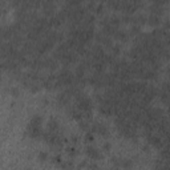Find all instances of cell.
Returning <instances> with one entry per match:
<instances>
[{
	"instance_id": "1",
	"label": "cell",
	"mask_w": 170,
	"mask_h": 170,
	"mask_svg": "<svg viewBox=\"0 0 170 170\" xmlns=\"http://www.w3.org/2000/svg\"><path fill=\"white\" fill-rule=\"evenodd\" d=\"M91 132L92 133H95V134H99V136H108V128L105 126V125H102V124H100V122H97V124H95L92 126V129H91Z\"/></svg>"
},
{
	"instance_id": "2",
	"label": "cell",
	"mask_w": 170,
	"mask_h": 170,
	"mask_svg": "<svg viewBox=\"0 0 170 170\" xmlns=\"http://www.w3.org/2000/svg\"><path fill=\"white\" fill-rule=\"evenodd\" d=\"M85 153H87V156L91 160H101V153H100L99 149L95 148V146H88L85 149Z\"/></svg>"
},
{
	"instance_id": "3",
	"label": "cell",
	"mask_w": 170,
	"mask_h": 170,
	"mask_svg": "<svg viewBox=\"0 0 170 170\" xmlns=\"http://www.w3.org/2000/svg\"><path fill=\"white\" fill-rule=\"evenodd\" d=\"M160 16H157V15H152L150 14V16L148 17V23L149 24H152V25H157V24L160 23Z\"/></svg>"
},
{
	"instance_id": "4",
	"label": "cell",
	"mask_w": 170,
	"mask_h": 170,
	"mask_svg": "<svg viewBox=\"0 0 170 170\" xmlns=\"http://www.w3.org/2000/svg\"><path fill=\"white\" fill-rule=\"evenodd\" d=\"M39 157H40V158H41L43 161H45V158H47V153H40V154H39Z\"/></svg>"
},
{
	"instance_id": "5",
	"label": "cell",
	"mask_w": 170,
	"mask_h": 170,
	"mask_svg": "<svg viewBox=\"0 0 170 170\" xmlns=\"http://www.w3.org/2000/svg\"><path fill=\"white\" fill-rule=\"evenodd\" d=\"M104 149H105V150H109V149H110V144H109V142L105 144V145H104Z\"/></svg>"
}]
</instances>
